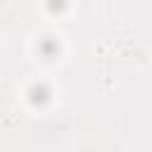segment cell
Listing matches in <instances>:
<instances>
[{
    "label": "cell",
    "instance_id": "1",
    "mask_svg": "<svg viewBox=\"0 0 152 152\" xmlns=\"http://www.w3.org/2000/svg\"><path fill=\"white\" fill-rule=\"evenodd\" d=\"M48 97H50V90L45 86H33L31 88V102L43 104V102H48Z\"/></svg>",
    "mask_w": 152,
    "mask_h": 152
},
{
    "label": "cell",
    "instance_id": "2",
    "mask_svg": "<svg viewBox=\"0 0 152 152\" xmlns=\"http://www.w3.org/2000/svg\"><path fill=\"white\" fill-rule=\"evenodd\" d=\"M40 52L50 59V57L57 52V43H52V40H43V43H40Z\"/></svg>",
    "mask_w": 152,
    "mask_h": 152
}]
</instances>
